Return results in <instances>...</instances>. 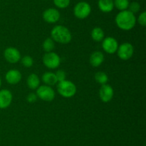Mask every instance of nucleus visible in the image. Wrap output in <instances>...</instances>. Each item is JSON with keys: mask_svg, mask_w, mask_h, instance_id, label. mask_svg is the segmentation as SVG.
<instances>
[{"mask_svg": "<svg viewBox=\"0 0 146 146\" xmlns=\"http://www.w3.org/2000/svg\"><path fill=\"white\" fill-rule=\"evenodd\" d=\"M117 27L124 31H129L135 27L136 24V17L129 10L121 11L115 19Z\"/></svg>", "mask_w": 146, "mask_h": 146, "instance_id": "f257e3e1", "label": "nucleus"}, {"mask_svg": "<svg viewBox=\"0 0 146 146\" xmlns=\"http://www.w3.org/2000/svg\"><path fill=\"white\" fill-rule=\"evenodd\" d=\"M51 36L54 42L66 44L72 40V34L67 27L63 25H56L51 29Z\"/></svg>", "mask_w": 146, "mask_h": 146, "instance_id": "f03ea898", "label": "nucleus"}, {"mask_svg": "<svg viewBox=\"0 0 146 146\" xmlns=\"http://www.w3.org/2000/svg\"><path fill=\"white\" fill-rule=\"evenodd\" d=\"M57 90L59 94L65 98H71L76 93V86L69 80H64L59 82L57 84Z\"/></svg>", "mask_w": 146, "mask_h": 146, "instance_id": "7ed1b4c3", "label": "nucleus"}, {"mask_svg": "<svg viewBox=\"0 0 146 146\" xmlns=\"http://www.w3.org/2000/svg\"><path fill=\"white\" fill-rule=\"evenodd\" d=\"M91 12V7L86 1L77 3L74 8V14L76 18L84 19L87 18Z\"/></svg>", "mask_w": 146, "mask_h": 146, "instance_id": "20e7f679", "label": "nucleus"}, {"mask_svg": "<svg viewBox=\"0 0 146 146\" xmlns=\"http://www.w3.org/2000/svg\"><path fill=\"white\" fill-rule=\"evenodd\" d=\"M37 97L46 102H51L55 98V91L51 86L44 85L39 86L36 92Z\"/></svg>", "mask_w": 146, "mask_h": 146, "instance_id": "39448f33", "label": "nucleus"}, {"mask_svg": "<svg viewBox=\"0 0 146 146\" xmlns=\"http://www.w3.org/2000/svg\"><path fill=\"white\" fill-rule=\"evenodd\" d=\"M43 63L47 68L54 70L59 67L61 58L58 54L54 52H46L43 57Z\"/></svg>", "mask_w": 146, "mask_h": 146, "instance_id": "423d86ee", "label": "nucleus"}, {"mask_svg": "<svg viewBox=\"0 0 146 146\" xmlns=\"http://www.w3.org/2000/svg\"><path fill=\"white\" fill-rule=\"evenodd\" d=\"M134 53V47L131 43L124 42L118 46L117 54L118 57L122 60H128L133 57Z\"/></svg>", "mask_w": 146, "mask_h": 146, "instance_id": "0eeeda50", "label": "nucleus"}, {"mask_svg": "<svg viewBox=\"0 0 146 146\" xmlns=\"http://www.w3.org/2000/svg\"><path fill=\"white\" fill-rule=\"evenodd\" d=\"M118 41L112 37H106L102 41V48L108 54H114L118 48Z\"/></svg>", "mask_w": 146, "mask_h": 146, "instance_id": "6e6552de", "label": "nucleus"}, {"mask_svg": "<svg viewBox=\"0 0 146 146\" xmlns=\"http://www.w3.org/2000/svg\"><path fill=\"white\" fill-rule=\"evenodd\" d=\"M4 57L8 62L15 64L21 60L20 52L15 47H7L4 52Z\"/></svg>", "mask_w": 146, "mask_h": 146, "instance_id": "1a4fd4ad", "label": "nucleus"}, {"mask_svg": "<svg viewBox=\"0 0 146 146\" xmlns=\"http://www.w3.org/2000/svg\"><path fill=\"white\" fill-rule=\"evenodd\" d=\"M42 17L46 22L49 23V24H54L60 19L61 14L56 9L48 8L43 12Z\"/></svg>", "mask_w": 146, "mask_h": 146, "instance_id": "9d476101", "label": "nucleus"}, {"mask_svg": "<svg viewBox=\"0 0 146 146\" xmlns=\"http://www.w3.org/2000/svg\"><path fill=\"white\" fill-rule=\"evenodd\" d=\"M114 95L113 88L109 84H102L99 90L100 99L104 102H108L113 99Z\"/></svg>", "mask_w": 146, "mask_h": 146, "instance_id": "9b49d317", "label": "nucleus"}, {"mask_svg": "<svg viewBox=\"0 0 146 146\" xmlns=\"http://www.w3.org/2000/svg\"><path fill=\"white\" fill-rule=\"evenodd\" d=\"M12 93L7 89L0 90V109H6L12 102Z\"/></svg>", "mask_w": 146, "mask_h": 146, "instance_id": "f8f14e48", "label": "nucleus"}, {"mask_svg": "<svg viewBox=\"0 0 146 146\" xmlns=\"http://www.w3.org/2000/svg\"><path fill=\"white\" fill-rule=\"evenodd\" d=\"M21 73L18 70H10L6 73L5 79L7 82L10 84H17L21 81Z\"/></svg>", "mask_w": 146, "mask_h": 146, "instance_id": "ddd939ff", "label": "nucleus"}, {"mask_svg": "<svg viewBox=\"0 0 146 146\" xmlns=\"http://www.w3.org/2000/svg\"><path fill=\"white\" fill-rule=\"evenodd\" d=\"M104 61V55L101 52L96 51L94 52L90 56L89 62L91 66L94 67H99L103 64Z\"/></svg>", "mask_w": 146, "mask_h": 146, "instance_id": "4468645a", "label": "nucleus"}, {"mask_svg": "<svg viewBox=\"0 0 146 146\" xmlns=\"http://www.w3.org/2000/svg\"><path fill=\"white\" fill-rule=\"evenodd\" d=\"M98 7L102 12H111L114 8L113 0H98Z\"/></svg>", "mask_w": 146, "mask_h": 146, "instance_id": "2eb2a0df", "label": "nucleus"}, {"mask_svg": "<svg viewBox=\"0 0 146 146\" xmlns=\"http://www.w3.org/2000/svg\"><path fill=\"white\" fill-rule=\"evenodd\" d=\"M41 79H42V81L44 82V84L51 86V87L58 83V80L56 77L55 73L51 72H46L44 73L41 77Z\"/></svg>", "mask_w": 146, "mask_h": 146, "instance_id": "dca6fc26", "label": "nucleus"}, {"mask_svg": "<svg viewBox=\"0 0 146 146\" xmlns=\"http://www.w3.org/2000/svg\"><path fill=\"white\" fill-rule=\"evenodd\" d=\"M27 85L31 90H36L40 86V79L35 73L29 74L27 80Z\"/></svg>", "mask_w": 146, "mask_h": 146, "instance_id": "f3484780", "label": "nucleus"}, {"mask_svg": "<svg viewBox=\"0 0 146 146\" xmlns=\"http://www.w3.org/2000/svg\"><path fill=\"white\" fill-rule=\"evenodd\" d=\"M104 37H105V34H104V30L101 27H96L93 29L91 31V38L94 41L99 42L103 41Z\"/></svg>", "mask_w": 146, "mask_h": 146, "instance_id": "a211bd4d", "label": "nucleus"}, {"mask_svg": "<svg viewBox=\"0 0 146 146\" xmlns=\"http://www.w3.org/2000/svg\"><path fill=\"white\" fill-rule=\"evenodd\" d=\"M42 47L46 52H51L55 48V42L51 37H48L43 42Z\"/></svg>", "mask_w": 146, "mask_h": 146, "instance_id": "6ab92c4d", "label": "nucleus"}, {"mask_svg": "<svg viewBox=\"0 0 146 146\" xmlns=\"http://www.w3.org/2000/svg\"><path fill=\"white\" fill-rule=\"evenodd\" d=\"M114 7L121 11L127 10L129 6V0H113Z\"/></svg>", "mask_w": 146, "mask_h": 146, "instance_id": "aec40b11", "label": "nucleus"}, {"mask_svg": "<svg viewBox=\"0 0 146 146\" xmlns=\"http://www.w3.org/2000/svg\"><path fill=\"white\" fill-rule=\"evenodd\" d=\"M95 80L98 84H105L108 82V77L104 72H98L95 74Z\"/></svg>", "mask_w": 146, "mask_h": 146, "instance_id": "412c9836", "label": "nucleus"}, {"mask_svg": "<svg viewBox=\"0 0 146 146\" xmlns=\"http://www.w3.org/2000/svg\"><path fill=\"white\" fill-rule=\"evenodd\" d=\"M21 63L23 65L27 68H29L34 64V60L32 57L29 55H26L21 59Z\"/></svg>", "mask_w": 146, "mask_h": 146, "instance_id": "4be33fe9", "label": "nucleus"}, {"mask_svg": "<svg viewBox=\"0 0 146 146\" xmlns=\"http://www.w3.org/2000/svg\"><path fill=\"white\" fill-rule=\"evenodd\" d=\"M71 0H54V4L59 9H65L69 6Z\"/></svg>", "mask_w": 146, "mask_h": 146, "instance_id": "5701e85b", "label": "nucleus"}, {"mask_svg": "<svg viewBox=\"0 0 146 146\" xmlns=\"http://www.w3.org/2000/svg\"><path fill=\"white\" fill-rule=\"evenodd\" d=\"M128 9L131 12L135 14V13H138L141 9V4L138 1H133V2L130 3Z\"/></svg>", "mask_w": 146, "mask_h": 146, "instance_id": "b1692460", "label": "nucleus"}, {"mask_svg": "<svg viewBox=\"0 0 146 146\" xmlns=\"http://www.w3.org/2000/svg\"><path fill=\"white\" fill-rule=\"evenodd\" d=\"M56 77L57 80H58V82H62L64 80H66V74L65 71H64L63 70H59L55 73Z\"/></svg>", "mask_w": 146, "mask_h": 146, "instance_id": "393cba45", "label": "nucleus"}, {"mask_svg": "<svg viewBox=\"0 0 146 146\" xmlns=\"http://www.w3.org/2000/svg\"><path fill=\"white\" fill-rule=\"evenodd\" d=\"M138 24H141L143 27H145L146 26V12L145 11H143L141 13L138 18Z\"/></svg>", "mask_w": 146, "mask_h": 146, "instance_id": "a878e982", "label": "nucleus"}, {"mask_svg": "<svg viewBox=\"0 0 146 146\" xmlns=\"http://www.w3.org/2000/svg\"><path fill=\"white\" fill-rule=\"evenodd\" d=\"M37 98H38V97H37V95L36 93L31 92V93H29L28 95H27V100L29 103H34L36 101Z\"/></svg>", "mask_w": 146, "mask_h": 146, "instance_id": "bb28decb", "label": "nucleus"}, {"mask_svg": "<svg viewBox=\"0 0 146 146\" xmlns=\"http://www.w3.org/2000/svg\"><path fill=\"white\" fill-rule=\"evenodd\" d=\"M1 77H0V87H1Z\"/></svg>", "mask_w": 146, "mask_h": 146, "instance_id": "cd10ccee", "label": "nucleus"}]
</instances>
